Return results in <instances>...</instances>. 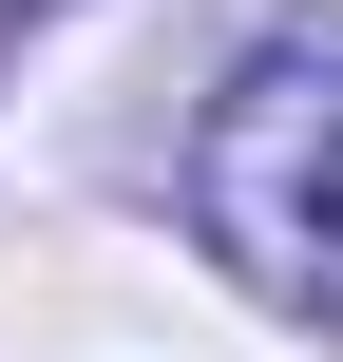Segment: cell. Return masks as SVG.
<instances>
[{"label":"cell","mask_w":343,"mask_h":362,"mask_svg":"<svg viewBox=\"0 0 343 362\" xmlns=\"http://www.w3.org/2000/svg\"><path fill=\"white\" fill-rule=\"evenodd\" d=\"M19 19H38V0H0V38H19Z\"/></svg>","instance_id":"7a4b0ae2"},{"label":"cell","mask_w":343,"mask_h":362,"mask_svg":"<svg viewBox=\"0 0 343 362\" xmlns=\"http://www.w3.org/2000/svg\"><path fill=\"white\" fill-rule=\"evenodd\" d=\"M191 229L248 305L343 325V19H286L191 115Z\"/></svg>","instance_id":"6da1fadb"}]
</instances>
